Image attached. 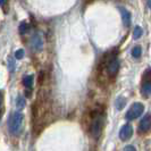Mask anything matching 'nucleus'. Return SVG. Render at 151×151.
Returning <instances> with one entry per match:
<instances>
[{"mask_svg":"<svg viewBox=\"0 0 151 151\" xmlns=\"http://www.w3.org/2000/svg\"><path fill=\"white\" fill-rule=\"evenodd\" d=\"M31 48L35 51H41L45 47V35L41 32H37L31 38Z\"/></svg>","mask_w":151,"mask_h":151,"instance_id":"obj_4","label":"nucleus"},{"mask_svg":"<svg viewBox=\"0 0 151 151\" xmlns=\"http://www.w3.org/2000/svg\"><path fill=\"white\" fill-rule=\"evenodd\" d=\"M133 135V127L129 124H125L119 131V139L122 141H127Z\"/></svg>","mask_w":151,"mask_h":151,"instance_id":"obj_7","label":"nucleus"},{"mask_svg":"<svg viewBox=\"0 0 151 151\" xmlns=\"http://www.w3.org/2000/svg\"><path fill=\"white\" fill-rule=\"evenodd\" d=\"M115 105H116V108H117L118 110H122V109L125 107V105H126V99L123 98V97H119V98L116 100Z\"/></svg>","mask_w":151,"mask_h":151,"instance_id":"obj_12","label":"nucleus"},{"mask_svg":"<svg viewBox=\"0 0 151 151\" xmlns=\"http://www.w3.org/2000/svg\"><path fill=\"white\" fill-rule=\"evenodd\" d=\"M7 63H8V68H9V70H10V72H14V69H15V61H14V59H13V58H9Z\"/></svg>","mask_w":151,"mask_h":151,"instance_id":"obj_17","label":"nucleus"},{"mask_svg":"<svg viewBox=\"0 0 151 151\" xmlns=\"http://www.w3.org/2000/svg\"><path fill=\"white\" fill-rule=\"evenodd\" d=\"M16 105H17V107H18L19 109L24 108L25 105H26V100H25V98H23L22 96H19L18 98L16 99Z\"/></svg>","mask_w":151,"mask_h":151,"instance_id":"obj_15","label":"nucleus"},{"mask_svg":"<svg viewBox=\"0 0 151 151\" xmlns=\"http://www.w3.org/2000/svg\"><path fill=\"white\" fill-rule=\"evenodd\" d=\"M23 121H24V115L22 113H18L16 111L14 113L12 116H10V119H9V132L12 134H18L19 131L22 129V125H23Z\"/></svg>","mask_w":151,"mask_h":151,"instance_id":"obj_2","label":"nucleus"},{"mask_svg":"<svg viewBox=\"0 0 151 151\" xmlns=\"http://www.w3.org/2000/svg\"><path fill=\"white\" fill-rule=\"evenodd\" d=\"M31 30V25L29 24L27 22H22L19 24V27H18V31H19V33L21 34H26V33H29Z\"/></svg>","mask_w":151,"mask_h":151,"instance_id":"obj_11","label":"nucleus"},{"mask_svg":"<svg viewBox=\"0 0 151 151\" xmlns=\"http://www.w3.org/2000/svg\"><path fill=\"white\" fill-rule=\"evenodd\" d=\"M8 0H0V7L2 8L4 13H7L8 12Z\"/></svg>","mask_w":151,"mask_h":151,"instance_id":"obj_16","label":"nucleus"},{"mask_svg":"<svg viewBox=\"0 0 151 151\" xmlns=\"http://www.w3.org/2000/svg\"><path fill=\"white\" fill-rule=\"evenodd\" d=\"M141 53H142V48L140 45H135L133 49H132V56L134 58H140L141 57Z\"/></svg>","mask_w":151,"mask_h":151,"instance_id":"obj_13","label":"nucleus"},{"mask_svg":"<svg viewBox=\"0 0 151 151\" xmlns=\"http://www.w3.org/2000/svg\"><path fill=\"white\" fill-rule=\"evenodd\" d=\"M2 102H4V98H2V92H0V114L2 110Z\"/></svg>","mask_w":151,"mask_h":151,"instance_id":"obj_19","label":"nucleus"},{"mask_svg":"<svg viewBox=\"0 0 151 151\" xmlns=\"http://www.w3.org/2000/svg\"><path fill=\"white\" fill-rule=\"evenodd\" d=\"M144 111V105L141 102H135L129 107V109L126 113V118L129 121H134L137 117H140Z\"/></svg>","mask_w":151,"mask_h":151,"instance_id":"obj_3","label":"nucleus"},{"mask_svg":"<svg viewBox=\"0 0 151 151\" xmlns=\"http://www.w3.org/2000/svg\"><path fill=\"white\" fill-rule=\"evenodd\" d=\"M118 69H119V60L117 57L113 56L111 58H109V60L107 63V73H108L109 77L110 78L116 77Z\"/></svg>","mask_w":151,"mask_h":151,"instance_id":"obj_5","label":"nucleus"},{"mask_svg":"<svg viewBox=\"0 0 151 151\" xmlns=\"http://www.w3.org/2000/svg\"><path fill=\"white\" fill-rule=\"evenodd\" d=\"M23 56H24V50L23 49H19L15 52V58L16 59H22Z\"/></svg>","mask_w":151,"mask_h":151,"instance_id":"obj_18","label":"nucleus"},{"mask_svg":"<svg viewBox=\"0 0 151 151\" xmlns=\"http://www.w3.org/2000/svg\"><path fill=\"white\" fill-rule=\"evenodd\" d=\"M124 150H132V151H134V150H135V147H133V145H126V147L124 148Z\"/></svg>","mask_w":151,"mask_h":151,"instance_id":"obj_20","label":"nucleus"},{"mask_svg":"<svg viewBox=\"0 0 151 151\" xmlns=\"http://www.w3.org/2000/svg\"><path fill=\"white\" fill-rule=\"evenodd\" d=\"M33 80H34V76L33 75L25 76V77L23 78V85H24L26 89L31 90V89H32V86H33Z\"/></svg>","mask_w":151,"mask_h":151,"instance_id":"obj_10","label":"nucleus"},{"mask_svg":"<svg viewBox=\"0 0 151 151\" xmlns=\"http://www.w3.org/2000/svg\"><path fill=\"white\" fill-rule=\"evenodd\" d=\"M151 127V117L150 114H147L142 118V121L140 122V125H139V132L140 133H148L150 131Z\"/></svg>","mask_w":151,"mask_h":151,"instance_id":"obj_8","label":"nucleus"},{"mask_svg":"<svg viewBox=\"0 0 151 151\" xmlns=\"http://www.w3.org/2000/svg\"><path fill=\"white\" fill-rule=\"evenodd\" d=\"M91 123H90V133L91 135L96 139H98L102 133L104 129V114L96 110L93 113H91Z\"/></svg>","mask_w":151,"mask_h":151,"instance_id":"obj_1","label":"nucleus"},{"mask_svg":"<svg viewBox=\"0 0 151 151\" xmlns=\"http://www.w3.org/2000/svg\"><path fill=\"white\" fill-rule=\"evenodd\" d=\"M142 34H143V30H142L140 26H135V27H134V31H133V38H134V40L140 39L142 37Z\"/></svg>","mask_w":151,"mask_h":151,"instance_id":"obj_14","label":"nucleus"},{"mask_svg":"<svg viewBox=\"0 0 151 151\" xmlns=\"http://www.w3.org/2000/svg\"><path fill=\"white\" fill-rule=\"evenodd\" d=\"M118 9H119V12H121L123 24H124L126 27H129V25H131V19H132V17H131V13H129L126 8L122 7V6H119Z\"/></svg>","mask_w":151,"mask_h":151,"instance_id":"obj_9","label":"nucleus"},{"mask_svg":"<svg viewBox=\"0 0 151 151\" xmlns=\"http://www.w3.org/2000/svg\"><path fill=\"white\" fill-rule=\"evenodd\" d=\"M143 84H142V89H141V94L145 99L150 98L151 94V82H150V69H147L145 74L143 75Z\"/></svg>","mask_w":151,"mask_h":151,"instance_id":"obj_6","label":"nucleus"}]
</instances>
